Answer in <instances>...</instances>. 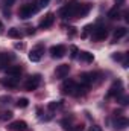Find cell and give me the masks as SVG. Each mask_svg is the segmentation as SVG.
<instances>
[{
	"instance_id": "cell-1",
	"label": "cell",
	"mask_w": 129,
	"mask_h": 131,
	"mask_svg": "<svg viewBox=\"0 0 129 131\" xmlns=\"http://www.w3.org/2000/svg\"><path fill=\"white\" fill-rule=\"evenodd\" d=\"M79 3L78 2H70L68 5H65L64 8H61L59 11V15L62 18H76L78 14H79Z\"/></svg>"
},
{
	"instance_id": "cell-2",
	"label": "cell",
	"mask_w": 129,
	"mask_h": 131,
	"mask_svg": "<svg viewBox=\"0 0 129 131\" xmlns=\"http://www.w3.org/2000/svg\"><path fill=\"white\" fill-rule=\"evenodd\" d=\"M38 9H40V6H38V3H28V5H23L20 9H18V17L20 18H29V17H32L33 14H36L38 12Z\"/></svg>"
},
{
	"instance_id": "cell-3",
	"label": "cell",
	"mask_w": 129,
	"mask_h": 131,
	"mask_svg": "<svg viewBox=\"0 0 129 131\" xmlns=\"http://www.w3.org/2000/svg\"><path fill=\"white\" fill-rule=\"evenodd\" d=\"M40 84H41V75H32V76H29V79L26 81L24 89H26L28 92H33V90L38 89Z\"/></svg>"
},
{
	"instance_id": "cell-4",
	"label": "cell",
	"mask_w": 129,
	"mask_h": 131,
	"mask_svg": "<svg viewBox=\"0 0 129 131\" xmlns=\"http://www.w3.org/2000/svg\"><path fill=\"white\" fill-rule=\"evenodd\" d=\"M18 82H20V76H6V78L0 79V84L8 89H15L18 85Z\"/></svg>"
},
{
	"instance_id": "cell-5",
	"label": "cell",
	"mask_w": 129,
	"mask_h": 131,
	"mask_svg": "<svg viewBox=\"0 0 129 131\" xmlns=\"http://www.w3.org/2000/svg\"><path fill=\"white\" fill-rule=\"evenodd\" d=\"M43 53H44V46H43V44H38L35 49L31 50V53H29V60H31L32 63H38V61L41 60Z\"/></svg>"
},
{
	"instance_id": "cell-6",
	"label": "cell",
	"mask_w": 129,
	"mask_h": 131,
	"mask_svg": "<svg viewBox=\"0 0 129 131\" xmlns=\"http://www.w3.org/2000/svg\"><path fill=\"white\" fill-rule=\"evenodd\" d=\"M108 37V31L105 26H99V28H94L93 29V34H91V38L96 40V41H102Z\"/></svg>"
},
{
	"instance_id": "cell-7",
	"label": "cell",
	"mask_w": 129,
	"mask_h": 131,
	"mask_svg": "<svg viewBox=\"0 0 129 131\" xmlns=\"http://www.w3.org/2000/svg\"><path fill=\"white\" fill-rule=\"evenodd\" d=\"M65 53H67V49H65V46H62V44H58V46H52L50 47L52 58H62Z\"/></svg>"
},
{
	"instance_id": "cell-8",
	"label": "cell",
	"mask_w": 129,
	"mask_h": 131,
	"mask_svg": "<svg viewBox=\"0 0 129 131\" xmlns=\"http://www.w3.org/2000/svg\"><path fill=\"white\" fill-rule=\"evenodd\" d=\"M74 89H76V82L73 79H67V81L62 82V85H61V90H62L64 95H73L74 93Z\"/></svg>"
},
{
	"instance_id": "cell-9",
	"label": "cell",
	"mask_w": 129,
	"mask_h": 131,
	"mask_svg": "<svg viewBox=\"0 0 129 131\" xmlns=\"http://www.w3.org/2000/svg\"><path fill=\"white\" fill-rule=\"evenodd\" d=\"M55 23V14L53 12H49L43 20H41V23H40V28H43V29H47V28H50L52 25Z\"/></svg>"
},
{
	"instance_id": "cell-10",
	"label": "cell",
	"mask_w": 129,
	"mask_h": 131,
	"mask_svg": "<svg viewBox=\"0 0 129 131\" xmlns=\"http://www.w3.org/2000/svg\"><path fill=\"white\" fill-rule=\"evenodd\" d=\"M94 81H96V73H82L81 75V84H84L85 87H90Z\"/></svg>"
},
{
	"instance_id": "cell-11",
	"label": "cell",
	"mask_w": 129,
	"mask_h": 131,
	"mask_svg": "<svg viewBox=\"0 0 129 131\" xmlns=\"http://www.w3.org/2000/svg\"><path fill=\"white\" fill-rule=\"evenodd\" d=\"M122 93V81H115L112 84V87L108 90V96L112 98V96H119Z\"/></svg>"
},
{
	"instance_id": "cell-12",
	"label": "cell",
	"mask_w": 129,
	"mask_h": 131,
	"mask_svg": "<svg viewBox=\"0 0 129 131\" xmlns=\"http://www.w3.org/2000/svg\"><path fill=\"white\" fill-rule=\"evenodd\" d=\"M128 119L126 117H123V116H117L115 117V121H114V128L115 130H125L126 127H128Z\"/></svg>"
},
{
	"instance_id": "cell-13",
	"label": "cell",
	"mask_w": 129,
	"mask_h": 131,
	"mask_svg": "<svg viewBox=\"0 0 129 131\" xmlns=\"http://www.w3.org/2000/svg\"><path fill=\"white\" fill-rule=\"evenodd\" d=\"M68 72H70V66L68 64H61V66L56 67L55 75H56V78H65V76L68 75Z\"/></svg>"
},
{
	"instance_id": "cell-14",
	"label": "cell",
	"mask_w": 129,
	"mask_h": 131,
	"mask_svg": "<svg viewBox=\"0 0 129 131\" xmlns=\"http://www.w3.org/2000/svg\"><path fill=\"white\" fill-rule=\"evenodd\" d=\"M9 130L12 131H26L28 130V124L24 121H15L9 125Z\"/></svg>"
},
{
	"instance_id": "cell-15",
	"label": "cell",
	"mask_w": 129,
	"mask_h": 131,
	"mask_svg": "<svg viewBox=\"0 0 129 131\" xmlns=\"http://www.w3.org/2000/svg\"><path fill=\"white\" fill-rule=\"evenodd\" d=\"M23 72V67L21 66H11V67H6V75L8 76H20Z\"/></svg>"
},
{
	"instance_id": "cell-16",
	"label": "cell",
	"mask_w": 129,
	"mask_h": 131,
	"mask_svg": "<svg viewBox=\"0 0 129 131\" xmlns=\"http://www.w3.org/2000/svg\"><path fill=\"white\" fill-rule=\"evenodd\" d=\"M12 60H14V55H11V53H0V69L8 66Z\"/></svg>"
},
{
	"instance_id": "cell-17",
	"label": "cell",
	"mask_w": 129,
	"mask_h": 131,
	"mask_svg": "<svg viewBox=\"0 0 129 131\" xmlns=\"http://www.w3.org/2000/svg\"><path fill=\"white\" fill-rule=\"evenodd\" d=\"M79 58H81L84 63H93V61H94V55L90 53V52H87V50L79 52Z\"/></svg>"
},
{
	"instance_id": "cell-18",
	"label": "cell",
	"mask_w": 129,
	"mask_h": 131,
	"mask_svg": "<svg viewBox=\"0 0 129 131\" xmlns=\"http://www.w3.org/2000/svg\"><path fill=\"white\" fill-rule=\"evenodd\" d=\"M90 11H91V5H90V3H84V5L79 6V14H78V17H85Z\"/></svg>"
},
{
	"instance_id": "cell-19",
	"label": "cell",
	"mask_w": 129,
	"mask_h": 131,
	"mask_svg": "<svg viewBox=\"0 0 129 131\" xmlns=\"http://www.w3.org/2000/svg\"><path fill=\"white\" fill-rule=\"evenodd\" d=\"M128 34V29L126 28H117L114 31V40H119V38H123L125 35Z\"/></svg>"
},
{
	"instance_id": "cell-20",
	"label": "cell",
	"mask_w": 129,
	"mask_h": 131,
	"mask_svg": "<svg viewBox=\"0 0 129 131\" xmlns=\"http://www.w3.org/2000/svg\"><path fill=\"white\" fill-rule=\"evenodd\" d=\"M8 37L15 38V40H20V38H21V32H20L18 29H15V28H11V29L8 31Z\"/></svg>"
},
{
	"instance_id": "cell-21",
	"label": "cell",
	"mask_w": 129,
	"mask_h": 131,
	"mask_svg": "<svg viewBox=\"0 0 129 131\" xmlns=\"http://www.w3.org/2000/svg\"><path fill=\"white\" fill-rule=\"evenodd\" d=\"M108 17L109 18H119L120 17V9H119V6H115V8H112V9H109V12H108Z\"/></svg>"
},
{
	"instance_id": "cell-22",
	"label": "cell",
	"mask_w": 129,
	"mask_h": 131,
	"mask_svg": "<svg viewBox=\"0 0 129 131\" xmlns=\"http://www.w3.org/2000/svg\"><path fill=\"white\" fill-rule=\"evenodd\" d=\"M61 107H62V101H58V102L53 101V102L49 104V110H50V111H55V110H58V108H61Z\"/></svg>"
},
{
	"instance_id": "cell-23",
	"label": "cell",
	"mask_w": 129,
	"mask_h": 131,
	"mask_svg": "<svg viewBox=\"0 0 129 131\" xmlns=\"http://www.w3.org/2000/svg\"><path fill=\"white\" fill-rule=\"evenodd\" d=\"M28 105H29V99L20 98L18 101H17V107H18V108H26Z\"/></svg>"
},
{
	"instance_id": "cell-24",
	"label": "cell",
	"mask_w": 129,
	"mask_h": 131,
	"mask_svg": "<svg viewBox=\"0 0 129 131\" xmlns=\"http://www.w3.org/2000/svg\"><path fill=\"white\" fill-rule=\"evenodd\" d=\"M61 125L64 127V130H70V131H73V125H71V119H64V121H61Z\"/></svg>"
},
{
	"instance_id": "cell-25",
	"label": "cell",
	"mask_w": 129,
	"mask_h": 131,
	"mask_svg": "<svg viewBox=\"0 0 129 131\" xmlns=\"http://www.w3.org/2000/svg\"><path fill=\"white\" fill-rule=\"evenodd\" d=\"M93 29H94V26H93V25H87V26L84 28L82 37H84V38H87V37H88V34H90V32H93Z\"/></svg>"
},
{
	"instance_id": "cell-26",
	"label": "cell",
	"mask_w": 129,
	"mask_h": 131,
	"mask_svg": "<svg viewBox=\"0 0 129 131\" xmlns=\"http://www.w3.org/2000/svg\"><path fill=\"white\" fill-rule=\"evenodd\" d=\"M12 117V111H3L0 113V121H9Z\"/></svg>"
},
{
	"instance_id": "cell-27",
	"label": "cell",
	"mask_w": 129,
	"mask_h": 131,
	"mask_svg": "<svg viewBox=\"0 0 129 131\" xmlns=\"http://www.w3.org/2000/svg\"><path fill=\"white\" fill-rule=\"evenodd\" d=\"M70 52H71V58H76V57L79 55V50H78L76 46H71V47H70Z\"/></svg>"
},
{
	"instance_id": "cell-28",
	"label": "cell",
	"mask_w": 129,
	"mask_h": 131,
	"mask_svg": "<svg viewBox=\"0 0 129 131\" xmlns=\"http://www.w3.org/2000/svg\"><path fill=\"white\" fill-rule=\"evenodd\" d=\"M11 98L9 96H0V104H6V102H9Z\"/></svg>"
},
{
	"instance_id": "cell-29",
	"label": "cell",
	"mask_w": 129,
	"mask_h": 131,
	"mask_svg": "<svg viewBox=\"0 0 129 131\" xmlns=\"http://www.w3.org/2000/svg\"><path fill=\"white\" fill-rule=\"evenodd\" d=\"M49 2H50V0H40V2H38V6H40V8H43V6H46Z\"/></svg>"
},
{
	"instance_id": "cell-30",
	"label": "cell",
	"mask_w": 129,
	"mask_h": 131,
	"mask_svg": "<svg viewBox=\"0 0 129 131\" xmlns=\"http://www.w3.org/2000/svg\"><path fill=\"white\" fill-rule=\"evenodd\" d=\"M14 3H15V0H5V5L6 6H12Z\"/></svg>"
},
{
	"instance_id": "cell-31",
	"label": "cell",
	"mask_w": 129,
	"mask_h": 131,
	"mask_svg": "<svg viewBox=\"0 0 129 131\" xmlns=\"http://www.w3.org/2000/svg\"><path fill=\"white\" fill-rule=\"evenodd\" d=\"M112 58H114V60H117V61H120V60H122L123 57H122L120 53H115V55H112Z\"/></svg>"
},
{
	"instance_id": "cell-32",
	"label": "cell",
	"mask_w": 129,
	"mask_h": 131,
	"mask_svg": "<svg viewBox=\"0 0 129 131\" xmlns=\"http://www.w3.org/2000/svg\"><path fill=\"white\" fill-rule=\"evenodd\" d=\"M120 104H123V105H125V104H128V98H126V96L120 98Z\"/></svg>"
},
{
	"instance_id": "cell-33",
	"label": "cell",
	"mask_w": 129,
	"mask_h": 131,
	"mask_svg": "<svg viewBox=\"0 0 129 131\" xmlns=\"http://www.w3.org/2000/svg\"><path fill=\"white\" fill-rule=\"evenodd\" d=\"M23 47H24L23 43H15V49H23Z\"/></svg>"
},
{
	"instance_id": "cell-34",
	"label": "cell",
	"mask_w": 129,
	"mask_h": 131,
	"mask_svg": "<svg viewBox=\"0 0 129 131\" xmlns=\"http://www.w3.org/2000/svg\"><path fill=\"white\" fill-rule=\"evenodd\" d=\"M91 131H102V128L97 127V125H94V127H91Z\"/></svg>"
},
{
	"instance_id": "cell-35",
	"label": "cell",
	"mask_w": 129,
	"mask_h": 131,
	"mask_svg": "<svg viewBox=\"0 0 129 131\" xmlns=\"http://www.w3.org/2000/svg\"><path fill=\"white\" fill-rule=\"evenodd\" d=\"M36 113H38V116H41L43 114V110L41 108H36Z\"/></svg>"
},
{
	"instance_id": "cell-36",
	"label": "cell",
	"mask_w": 129,
	"mask_h": 131,
	"mask_svg": "<svg viewBox=\"0 0 129 131\" xmlns=\"http://www.w3.org/2000/svg\"><path fill=\"white\" fill-rule=\"evenodd\" d=\"M115 2H117V5H123L125 3V0H115Z\"/></svg>"
},
{
	"instance_id": "cell-37",
	"label": "cell",
	"mask_w": 129,
	"mask_h": 131,
	"mask_svg": "<svg viewBox=\"0 0 129 131\" xmlns=\"http://www.w3.org/2000/svg\"><path fill=\"white\" fill-rule=\"evenodd\" d=\"M0 28H2V23H0Z\"/></svg>"
}]
</instances>
